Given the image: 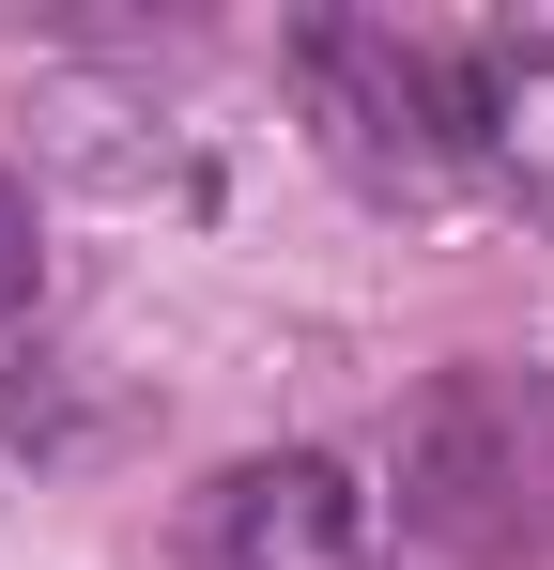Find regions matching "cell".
<instances>
[{
	"label": "cell",
	"mask_w": 554,
	"mask_h": 570,
	"mask_svg": "<svg viewBox=\"0 0 554 570\" xmlns=\"http://www.w3.org/2000/svg\"><path fill=\"white\" fill-rule=\"evenodd\" d=\"M462 124H477V155H508L524 186H554V47H493V62H462Z\"/></svg>",
	"instance_id": "4"
},
{
	"label": "cell",
	"mask_w": 554,
	"mask_h": 570,
	"mask_svg": "<svg viewBox=\"0 0 554 570\" xmlns=\"http://www.w3.org/2000/svg\"><path fill=\"white\" fill-rule=\"evenodd\" d=\"M16 308H31V186L0 170V324H16Z\"/></svg>",
	"instance_id": "5"
},
{
	"label": "cell",
	"mask_w": 554,
	"mask_h": 570,
	"mask_svg": "<svg viewBox=\"0 0 554 570\" xmlns=\"http://www.w3.org/2000/svg\"><path fill=\"white\" fill-rule=\"evenodd\" d=\"M385 493H400V540H432L462 570H508L554 524V401L524 371H432L400 401Z\"/></svg>",
	"instance_id": "1"
},
{
	"label": "cell",
	"mask_w": 554,
	"mask_h": 570,
	"mask_svg": "<svg viewBox=\"0 0 554 570\" xmlns=\"http://www.w3.org/2000/svg\"><path fill=\"white\" fill-rule=\"evenodd\" d=\"M293 78H308V124H324V155H339L369 200H432L462 155H477V124H462V62L400 47V31H369V16H324V31H293Z\"/></svg>",
	"instance_id": "2"
},
{
	"label": "cell",
	"mask_w": 554,
	"mask_h": 570,
	"mask_svg": "<svg viewBox=\"0 0 554 570\" xmlns=\"http://www.w3.org/2000/svg\"><path fill=\"white\" fill-rule=\"evenodd\" d=\"M369 540H385V509L324 448H263L200 493V570H369Z\"/></svg>",
	"instance_id": "3"
}]
</instances>
